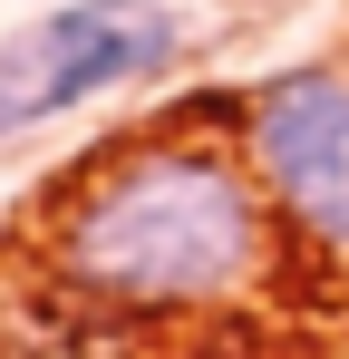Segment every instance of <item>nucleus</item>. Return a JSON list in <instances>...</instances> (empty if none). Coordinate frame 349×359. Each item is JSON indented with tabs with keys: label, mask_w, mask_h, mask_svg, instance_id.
Instances as JSON below:
<instances>
[{
	"label": "nucleus",
	"mask_w": 349,
	"mask_h": 359,
	"mask_svg": "<svg viewBox=\"0 0 349 359\" xmlns=\"http://www.w3.org/2000/svg\"><path fill=\"white\" fill-rule=\"evenodd\" d=\"M282 214L233 136L146 126L107 156H88L39 214V272L58 301H88L116 320H194L272 292Z\"/></svg>",
	"instance_id": "1"
},
{
	"label": "nucleus",
	"mask_w": 349,
	"mask_h": 359,
	"mask_svg": "<svg viewBox=\"0 0 349 359\" xmlns=\"http://www.w3.org/2000/svg\"><path fill=\"white\" fill-rule=\"evenodd\" d=\"M165 68H184L174 0H58L39 20L0 29V146L78 117L97 97L156 88Z\"/></svg>",
	"instance_id": "2"
},
{
	"label": "nucleus",
	"mask_w": 349,
	"mask_h": 359,
	"mask_svg": "<svg viewBox=\"0 0 349 359\" xmlns=\"http://www.w3.org/2000/svg\"><path fill=\"white\" fill-rule=\"evenodd\" d=\"M233 146L262 175L282 233L349 272V68L301 59V68L252 78L242 117H233Z\"/></svg>",
	"instance_id": "3"
}]
</instances>
